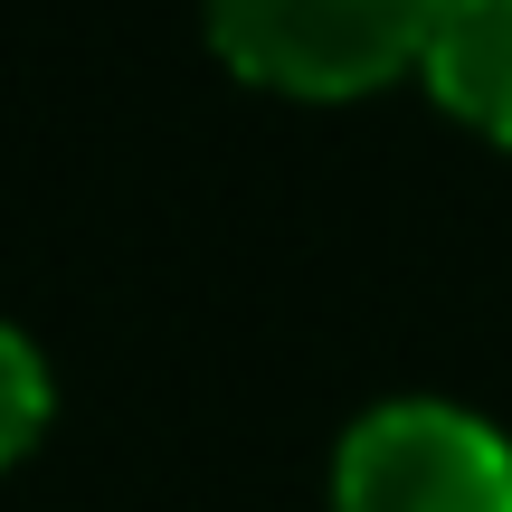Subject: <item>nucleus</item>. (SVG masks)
Returning <instances> with one entry per match:
<instances>
[{
    "label": "nucleus",
    "instance_id": "2",
    "mask_svg": "<svg viewBox=\"0 0 512 512\" xmlns=\"http://www.w3.org/2000/svg\"><path fill=\"white\" fill-rule=\"evenodd\" d=\"M332 512H512V446L446 399L370 408L342 437Z\"/></svg>",
    "mask_w": 512,
    "mask_h": 512
},
{
    "label": "nucleus",
    "instance_id": "4",
    "mask_svg": "<svg viewBox=\"0 0 512 512\" xmlns=\"http://www.w3.org/2000/svg\"><path fill=\"white\" fill-rule=\"evenodd\" d=\"M48 427V361L0 323V465H19Z\"/></svg>",
    "mask_w": 512,
    "mask_h": 512
},
{
    "label": "nucleus",
    "instance_id": "1",
    "mask_svg": "<svg viewBox=\"0 0 512 512\" xmlns=\"http://www.w3.org/2000/svg\"><path fill=\"white\" fill-rule=\"evenodd\" d=\"M219 57L275 95H370L427 67L456 0H200Z\"/></svg>",
    "mask_w": 512,
    "mask_h": 512
},
{
    "label": "nucleus",
    "instance_id": "3",
    "mask_svg": "<svg viewBox=\"0 0 512 512\" xmlns=\"http://www.w3.org/2000/svg\"><path fill=\"white\" fill-rule=\"evenodd\" d=\"M427 86L484 143H512V0H456L427 48Z\"/></svg>",
    "mask_w": 512,
    "mask_h": 512
}]
</instances>
